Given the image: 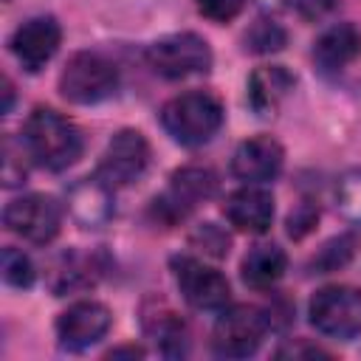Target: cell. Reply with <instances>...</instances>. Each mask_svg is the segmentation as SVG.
<instances>
[{"label": "cell", "mask_w": 361, "mask_h": 361, "mask_svg": "<svg viewBox=\"0 0 361 361\" xmlns=\"http://www.w3.org/2000/svg\"><path fill=\"white\" fill-rule=\"evenodd\" d=\"M20 138L31 161L51 172H62L71 164H76L85 149L82 130L68 116L51 107H34L23 124Z\"/></svg>", "instance_id": "6da1fadb"}, {"label": "cell", "mask_w": 361, "mask_h": 361, "mask_svg": "<svg viewBox=\"0 0 361 361\" xmlns=\"http://www.w3.org/2000/svg\"><path fill=\"white\" fill-rule=\"evenodd\" d=\"M161 124L180 147H200L209 144L223 127V104L206 90H189L172 96L161 107Z\"/></svg>", "instance_id": "7a4b0ae2"}, {"label": "cell", "mask_w": 361, "mask_h": 361, "mask_svg": "<svg viewBox=\"0 0 361 361\" xmlns=\"http://www.w3.org/2000/svg\"><path fill=\"white\" fill-rule=\"evenodd\" d=\"M217 172L209 166H180L172 172L166 192L152 197L149 214L164 228L178 226L183 217H189L200 203L212 200L217 195Z\"/></svg>", "instance_id": "3957f363"}, {"label": "cell", "mask_w": 361, "mask_h": 361, "mask_svg": "<svg viewBox=\"0 0 361 361\" xmlns=\"http://www.w3.org/2000/svg\"><path fill=\"white\" fill-rule=\"evenodd\" d=\"M118 90V68L96 54L79 51L68 59L59 73V93L73 104H99Z\"/></svg>", "instance_id": "277c9868"}, {"label": "cell", "mask_w": 361, "mask_h": 361, "mask_svg": "<svg viewBox=\"0 0 361 361\" xmlns=\"http://www.w3.org/2000/svg\"><path fill=\"white\" fill-rule=\"evenodd\" d=\"M271 330L268 313L254 305L223 307L212 327V350L220 358H248L259 350L265 333Z\"/></svg>", "instance_id": "5b68a950"}, {"label": "cell", "mask_w": 361, "mask_h": 361, "mask_svg": "<svg viewBox=\"0 0 361 361\" xmlns=\"http://www.w3.org/2000/svg\"><path fill=\"white\" fill-rule=\"evenodd\" d=\"M147 65L164 79H186L212 71V48L195 31H178L155 39L147 48Z\"/></svg>", "instance_id": "8992f818"}, {"label": "cell", "mask_w": 361, "mask_h": 361, "mask_svg": "<svg viewBox=\"0 0 361 361\" xmlns=\"http://www.w3.org/2000/svg\"><path fill=\"white\" fill-rule=\"evenodd\" d=\"M310 324L330 338L353 341L361 336V290L353 285H327L310 296Z\"/></svg>", "instance_id": "52a82bcc"}, {"label": "cell", "mask_w": 361, "mask_h": 361, "mask_svg": "<svg viewBox=\"0 0 361 361\" xmlns=\"http://www.w3.org/2000/svg\"><path fill=\"white\" fill-rule=\"evenodd\" d=\"M169 268L180 296L195 310H223L228 305L231 285L217 268H209L189 254H175L169 259Z\"/></svg>", "instance_id": "ba28073f"}, {"label": "cell", "mask_w": 361, "mask_h": 361, "mask_svg": "<svg viewBox=\"0 0 361 361\" xmlns=\"http://www.w3.org/2000/svg\"><path fill=\"white\" fill-rule=\"evenodd\" d=\"M149 158H152V152H149V141L144 138V133L127 127V130H118L107 141V147L99 158L96 175L104 183H110L113 189L130 186V183L144 178V172L149 166Z\"/></svg>", "instance_id": "9c48e42d"}, {"label": "cell", "mask_w": 361, "mask_h": 361, "mask_svg": "<svg viewBox=\"0 0 361 361\" xmlns=\"http://www.w3.org/2000/svg\"><path fill=\"white\" fill-rule=\"evenodd\" d=\"M3 226L34 245H45L62 228V206L51 195H23L3 209Z\"/></svg>", "instance_id": "30bf717a"}, {"label": "cell", "mask_w": 361, "mask_h": 361, "mask_svg": "<svg viewBox=\"0 0 361 361\" xmlns=\"http://www.w3.org/2000/svg\"><path fill=\"white\" fill-rule=\"evenodd\" d=\"M110 324H113V316H110L107 305H102L96 299H82L59 313L56 341L65 353H82V350L93 347L96 341H102L104 333L110 330Z\"/></svg>", "instance_id": "8fae6325"}, {"label": "cell", "mask_w": 361, "mask_h": 361, "mask_svg": "<svg viewBox=\"0 0 361 361\" xmlns=\"http://www.w3.org/2000/svg\"><path fill=\"white\" fill-rule=\"evenodd\" d=\"M59 45H62V25L51 14L25 20L8 37V51L28 73H37L39 68H45V62L54 59Z\"/></svg>", "instance_id": "7c38bea8"}, {"label": "cell", "mask_w": 361, "mask_h": 361, "mask_svg": "<svg viewBox=\"0 0 361 361\" xmlns=\"http://www.w3.org/2000/svg\"><path fill=\"white\" fill-rule=\"evenodd\" d=\"M282 166H285V149L271 135H254L243 141L231 155V172L245 183L276 180Z\"/></svg>", "instance_id": "4fadbf2b"}, {"label": "cell", "mask_w": 361, "mask_h": 361, "mask_svg": "<svg viewBox=\"0 0 361 361\" xmlns=\"http://www.w3.org/2000/svg\"><path fill=\"white\" fill-rule=\"evenodd\" d=\"M223 214L237 231L265 234L271 228V220H274V197H271V192L248 183V186H243L226 197Z\"/></svg>", "instance_id": "5bb4252c"}, {"label": "cell", "mask_w": 361, "mask_h": 361, "mask_svg": "<svg viewBox=\"0 0 361 361\" xmlns=\"http://www.w3.org/2000/svg\"><path fill=\"white\" fill-rule=\"evenodd\" d=\"M68 212L85 228H99L113 217V186L104 183L96 172L76 180L68 189Z\"/></svg>", "instance_id": "9a60e30c"}, {"label": "cell", "mask_w": 361, "mask_h": 361, "mask_svg": "<svg viewBox=\"0 0 361 361\" xmlns=\"http://www.w3.org/2000/svg\"><path fill=\"white\" fill-rule=\"evenodd\" d=\"M296 79L288 68L282 65H259L251 76H248V107L259 116V118H271L276 116L279 104L288 99V93L293 90Z\"/></svg>", "instance_id": "2e32d148"}, {"label": "cell", "mask_w": 361, "mask_h": 361, "mask_svg": "<svg viewBox=\"0 0 361 361\" xmlns=\"http://www.w3.org/2000/svg\"><path fill=\"white\" fill-rule=\"evenodd\" d=\"M361 56V31L353 23H336L313 42V62L324 73L344 71Z\"/></svg>", "instance_id": "e0dca14e"}, {"label": "cell", "mask_w": 361, "mask_h": 361, "mask_svg": "<svg viewBox=\"0 0 361 361\" xmlns=\"http://www.w3.org/2000/svg\"><path fill=\"white\" fill-rule=\"evenodd\" d=\"M102 274H104V265H102L99 254L65 251L48 274V288L54 290V296H65V293H73V290L93 288Z\"/></svg>", "instance_id": "ac0fdd59"}, {"label": "cell", "mask_w": 361, "mask_h": 361, "mask_svg": "<svg viewBox=\"0 0 361 361\" xmlns=\"http://www.w3.org/2000/svg\"><path fill=\"white\" fill-rule=\"evenodd\" d=\"M288 271V254L274 243H259L248 248L240 262V276L254 290H271Z\"/></svg>", "instance_id": "d6986e66"}, {"label": "cell", "mask_w": 361, "mask_h": 361, "mask_svg": "<svg viewBox=\"0 0 361 361\" xmlns=\"http://www.w3.org/2000/svg\"><path fill=\"white\" fill-rule=\"evenodd\" d=\"M144 330L155 341L161 355L180 358L189 353V327L172 307L158 305L152 313H144Z\"/></svg>", "instance_id": "ffe728a7"}, {"label": "cell", "mask_w": 361, "mask_h": 361, "mask_svg": "<svg viewBox=\"0 0 361 361\" xmlns=\"http://www.w3.org/2000/svg\"><path fill=\"white\" fill-rule=\"evenodd\" d=\"M355 248H358L355 234H338V237L327 240V243L316 251V257H313V262H310L313 274H333V271L344 268V265L355 257Z\"/></svg>", "instance_id": "44dd1931"}, {"label": "cell", "mask_w": 361, "mask_h": 361, "mask_svg": "<svg viewBox=\"0 0 361 361\" xmlns=\"http://www.w3.org/2000/svg\"><path fill=\"white\" fill-rule=\"evenodd\" d=\"M243 42H245V51H251V54H276V51L285 48L288 31H285L276 20L259 17V20H254V25L245 31Z\"/></svg>", "instance_id": "7402d4cb"}, {"label": "cell", "mask_w": 361, "mask_h": 361, "mask_svg": "<svg viewBox=\"0 0 361 361\" xmlns=\"http://www.w3.org/2000/svg\"><path fill=\"white\" fill-rule=\"evenodd\" d=\"M0 274H3V282L11 285V288H31L34 279H37V271H34L31 257L23 254L14 245H6L3 248V254H0Z\"/></svg>", "instance_id": "603a6c76"}, {"label": "cell", "mask_w": 361, "mask_h": 361, "mask_svg": "<svg viewBox=\"0 0 361 361\" xmlns=\"http://www.w3.org/2000/svg\"><path fill=\"white\" fill-rule=\"evenodd\" d=\"M28 164H34V161H31V155L25 152L23 138L17 141L14 135H6V138H3V186L11 189V186L25 183V178H28Z\"/></svg>", "instance_id": "cb8c5ba5"}, {"label": "cell", "mask_w": 361, "mask_h": 361, "mask_svg": "<svg viewBox=\"0 0 361 361\" xmlns=\"http://www.w3.org/2000/svg\"><path fill=\"white\" fill-rule=\"evenodd\" d=\"M336 206L350 223L361 226V169H350V172H344L338 178V183H336Z\"/></svg>", "instance_id": "d4e9b609"}, {"label": "cell", "mask_w": 361, "mask_h": 361, "mask_svg": "<svg viewBox=\"0 0 361 361\" xmlns=\"http://www.w3.org/2000/svg\"><path fill=\"white\" fill-rule=\"evenodd\" d=\"M189 245L200 248L206 257L223 259V257L228 254V248H231V237H228L220 226H214V223H200V226L189 234Z\"/></svg>", "instance_id": "484cf974"}, {"label": "cell", "mask_w": 361, "mask_h": 361, "mask_svg": "<svg viewBox=\"0 0 361 361\" xmlns=\"http://www.w3.org/2000/svg\"><path fill=\"white\" fill-rule=\"evenodd\" d=\"M319 223V206L310 200H302L290 214H288V234L293 240H302L305 234L313 231V226Z\"/></svg>", "instance_id": "4316f807"}, {"label": "cell", "mask_w": 361, "mask_h": 361, "mask_svg": "<svg viewBox=\"0 0 361 361\" xmlns=\"http://www.w3.org/2000/svg\"><path fill=\"white\" fill-rule=\"evenodd\" d=\"M195 8L212 23H231L245 8V0H195Z\"/></svg>", "instance_id": "83f0119b"}, {"label": "cell", "mask_w": 361, "mask_h": 361, "mask_svg": "<svg viewBox=\"0 0 361 361\" xmlns=\"http://www.w3.org/2000/svg\"><path fill=\"white\" fill-rule=\"evenodd\" d=\"M279 358L282 355H290V358H302V355H310V358H316V355H330V353H324L322 347H316V344H290V347H282L279 353H276Z\"/></svg>", "instance_id": "f1b7e54d"}, {"label": "cell", "mask_w": 361, "mask_h": 361, "mask_svg": "<svg viewBox=\"0 0 361 361\" xmlns=\"http://www.w3.org/2000/svg\"><path fill=\"white\" fill-rule=\"evenodd\" d=\"M118 355H133V358H141V355H144V350H141V347H135V344H127V347H113V350L107 353V358H118Z\"/></svg>", "instance_id": "f546056e"}, {"label": "cell", "mask_w": 361, "mask_h": 361, "mask_svg": "<svg viewBox=\"0 0 361 361\" xmlns=\"http://www.w3.org/2000/svg\"><path fill=\"white\" fill-rule=\"evenodd\" d=\"M3 113H11V104H14V85L8 76H3Z\"/></svg>", "instance_id": "4dcf8cb0"}]
</instances>
